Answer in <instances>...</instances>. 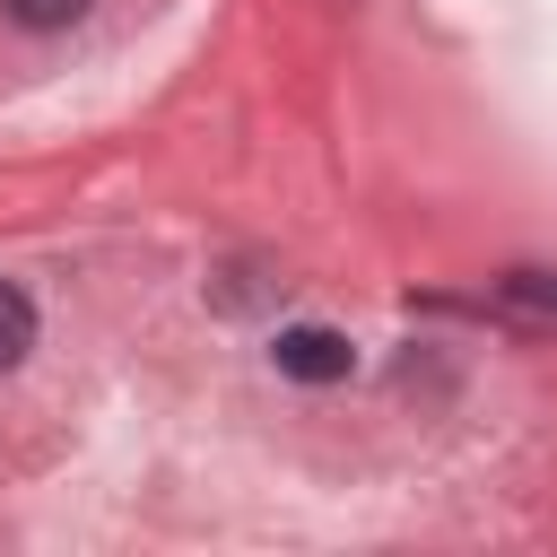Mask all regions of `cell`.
<instances>
[{
	"label": "cell",
	"mask_w": 557,
	"mask_h": 557,
	"mask_svg": "<svg viewBox=\"0 0 557 557\" xmlns=\"http://www.w3.org/2000/svg\"><path fill=\"white\" fill-rule=\"evenodd\" d=\"M270 366H278L287 383H339V374L357 366V348H348L339 331H322V322H287V331L270 339Z\"/></svg>",
	"instance_id": "cell-1"
},
{
	"label": "cell",
	"mask_w": 557,
	"mask_h": 557,
	"mask_svg": "<svg viewBox=\"0 0 557 557\" xmlns=\"http://www.w3.org/2000/svg\"><path fill=\"white\" fill-rule=\"evenodd\" d=\"M26 348H35V296L17 278H0V374L26 366Z\"/></svg>",
	"instance_id": "cell-2"
},
{
	"label": "cell",
	"mask_w": 557,
	"mask_h": 557,
	"mask_svg": "<svg viewBox=\"0 0 557 557\" xmlns=\"http://www.w3.org/2000/svg\"><path fill=\"white\" fill-rule=\"evenodd\" d=\"M496 296H505L513 313H540V322H557V270H505V278H496Z\"/></svg>",
	"instance_id": "cell-3"
},
{
	"label": "cell",
	"mask_w": 557,
	"mask_h": 557,
	"mask_svg": "<svg viewBox=\"0 0 557 557\" xmlns=\"http://www.w3.org/2000/svg\"><path fill=\"white\" fill-rule=\"evenodd\" d=\"M0 9H9V17L26 26V35H61V26H78V17L96 9V0H0Z\"/></svg>",
	"instance_id": "cell-4"
}]
</instances>
